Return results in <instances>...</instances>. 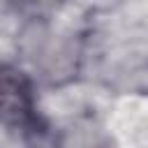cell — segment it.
Masks as SVG:
<instances>
[{
    "mask_svg": "<svg viewBox=\"0 0 148 148\" xmlns=\"http://www.w3.org/2000/svg\"><path fill=\"white\" fill-rule=\"evenodd\" d=\"M35 97L30 79L14 65L0 62V120L7 125H28L32 120Z\"/></svg>",
    "mask_w": 148,
    "mask_h": 148,
    "instance_id": "obj_1",
    "label": "cell"
}]
</instances>
